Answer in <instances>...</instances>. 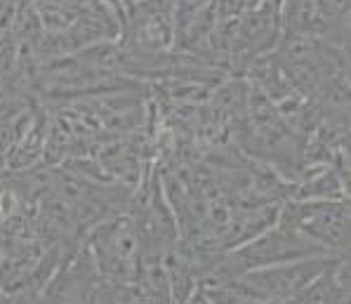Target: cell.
I'll list each match as a JSON object with an SVG mask.
<instances>
[{"label":"cell","mask_w":351,"mask_h":304,"mask_svg":"<svg viewBox=\"0 0 351 304\" xmlns=\"http://www.w3.org/2000/svg\"><path fill=\"white\" fill-rule=\"evenodd\" d=\"M283 224L297 226L328 255H351V203L314 200L293 205L283 213Z\"/></svg>","instance_id":"obj_1"},{"label":"cell","mask_w":351,"mask_h":304,"mask_svg":"<svg viewBox=\"0 0 351 304\" xmlns=\"http://www.w3.org/2000/svg\"><path fill=\"white\" fill-rule=\"evenodd\" d=\"M339 262H342V257H335V255H316V257L295 259V262L271 264V267L247 271L243 283L257 297L285 302L290 297H297L323 271L337 267Z\"/></svg>","instance_id":"obj_2"},{"label":"cell","mask_w":351,"mask_h":304,"mask_svg":"<svg viewBox=\"0 0 351 304\" xmlns=\"http://www.w3.org/2000/svg\"><path fill=\"white\" fill-rule=\"evenodd\" d=\"M316 255H328L318 243L311 241L306 233H302L297 226L280 224L274 231L259 236L250 246H245L236 257L243 262L247 271L271 267V264L295 262V259L316 257Z\"/></svg>","instance_id":"obj_3"}]
</instances>
